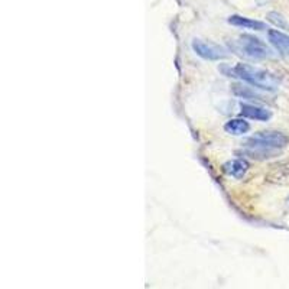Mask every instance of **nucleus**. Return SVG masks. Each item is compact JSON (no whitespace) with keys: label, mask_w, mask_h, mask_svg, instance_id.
Listing matches in <instances>:
<instances>
[{"label":"nucleus","mask_w":289,"mask_h":289,"mask_svg":"<svg viewBox=\"0 0 289 289\" xmlns=\"http://www.w3.org/2000/svg\"><path fill=\"white\" fill-rule=\"evenodd\" d=\"M289 143V138L280 132H260L244 142L247 153L251 158L264 159L276 156L280 149Z\"/></svg>","instance_id":"1"},{"label":"nucleus","mask_w":289,"mask_h":289,"mask_svg":"<svg viewBox=\"0 0 289 289\" xmlns=\"http://www.w3.org/2000/svg\"><path fill=\"white\" fill-rule=\"evenodd\" d=\"M226 74L228 77L240 78L241 81L250 84L251 87L262 88L267 91H275L279 86V80L273 74H270L269 71L262 70V68L249 65V64H237L233 68H228Z\"/></svg>","instance_id":"2"},{"label":"nucleus","mask_w":289,"mask_h":289,"mask_svg":"<svg viewBox=\"0 0 289 289\" xmlns=\"http://www.w3.org/2000/svg\"><path fill=\"white\" fill-rule=\"evenodd\" d=\"M231 45H233V50L239 52L240 55H244L251 60H266L273 57L272 50L264 42L253 35H247V34L240 35L236 41H233Z\"/></svg>","instance_id":"3"},{"label":"nucleus","mask_w":289,"mask_h":289,"mask_svg":"<svg viewBox=\"0 0 289 289\" xmlns=\"http://www.w3.org/2000/svg\"><path fill=\"white\" fill-rule=\"evenodd\" d=\"M192 50L198 57H201L204 60H208V61H221V60H227L230 57V54L223 47L215 45L213 42H205L201 39L192 41Z\"/></svg>","instance_id":"4"},{"label":"nucleus","mask_w":289,"mask_h":289,"mask_svg":"<svg viewBox=\"0 0 289 289\" xmlns=\"http://www.w3.org/2000/svg\"><path fill=\"white\" fill-rule=\"evenodd\" d=\"M240 113L247 119L259 120V122H266L272 117V113L269 110H266L263 107H259V106H253V104H241Z\"/></svg>","instance_id":"5"},{"label":"nucleus","mask_w":289,"mask_h":289,"mask_svg":"<svg viewBox=\"0 0 289 289\" xmlns=\"http://www.w3.org/2000/svg\"><path fill=\"white\" fill-rule=\"evenodd\" d=\"M267 38L270 41V44L276 48L280 55L289 58V37L279 32V31H275V29H270L267 32Z\"/></svg>","instance_id":"6"},{"label":"nucleus","mask_w":289,"mask_h":289,"mask_svg":"<svg viewBox=\"0 0 289 289\" xmlns=\"http://www.w3.org/2000/svg\"><path fill=\"white\" fill-rule=\"evenodd\" d=\"M228 24L237 28H243V29H253V31H263L266 29V25L260 21H254L250 18H244L240 15H233L228 18Z\"/></svg>","instance_id":"7"},{"label":"nucleus","mask_w":289,"mask_h":289,"mask_svg":"<svg viewBox=\"0 0 289 289\" xmlns=\"http://www.w3.org/2000/svg\"><path fill=\"white\" fill-rule=\"evenodd\" d=\"M223 169L228 176H233V178L239 179L247 172L249 164L244 159H233V161H228V162L223 165Z\"/></svg>","instance_id":"8"},{"label":"nucleus","mask_w":289,"mask_h":289,"mask_svg":"<svg viewBox=\"0 0 289 289\" xmlns=\"http://www.w3.org/2000/svg\"><path fill=\"white\" fill-rule=\"evenodd\" d=\"M249 129H250V125L244 119H231L224 125V130L227 133L234 135V136H240V135L247 133Z\"/></svg>","instance_id":"9"},{"label":"nucleus","mask_w":289,"mask_h":289,"mask_svg":"<svg viewBox=\"0 0 289 289\" xmlns=\"http://www.w3.org/2000/svg\"><path fill=\"white\" fill-rule=\"evenodd\" d=\"M231 91L234 96H237L240 99H247V100H262V96L257 94L251 87L243 86V84H233Z\"/></svg>","instance_id":"10"},{"label":"nucleus","mask_w":289,"mask_h":289,"mask_svg":"<svg viewBox=\"0 0 289 289\" xmlns=\"http://www.w3.org/2000/svg\"><path fill=\"white\" fill-rule=\"evenodd\" d=\"M267 21L270 22V24H273V25L279 28V29H285V31H289V25L288 22H286V19L280 15V13L277 12H269L267 13Z\"/></svg>","instance_id":"11"}]
</instances>
